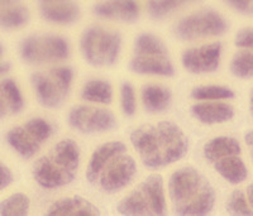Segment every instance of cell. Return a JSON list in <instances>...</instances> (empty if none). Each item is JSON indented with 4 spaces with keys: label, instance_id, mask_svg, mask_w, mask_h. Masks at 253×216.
<instances>
[{
    "label": "cell",
    "instance_id": "6da1fadb",
    "mask_svg": "<svg viewBox=\"0 0 253 216\" xmlns=\"http://www.w3.org/2000/svg\"><path fill=\"white\" fill-rule=\"evenodd\" d=\"M130 143L148 168L170 166L184 158L189 149L184 132L171 121L137 128L130 134Z\"/></svg>",
    "mask_w": 253,
    "mask_h": 216
},
{
    "label": "cell",
    "instance_id": "7a4b0ae2",
    "mask_svg": "<svg viewBox=\"0 0 253 216\" xmlns=\"http://www.w3.org/2000/svg\"><path fill=\"white\" fill-rule=\"evenodd\" d=\"M135 173L137 164L126 153V144L113 141L94 150L87 164L86 179L90 183L98 184L104 192L114 193L126 187Z\"/></svg>",
    "mask_w": 253,
    "mask_h": 216
},
{
    "label": "cell",
    "instance_id": "3957f363",
    "mask_svg": "<svg viewBox=\"0 0 253 216\" xmlns=\"http://www.w3.org/2000/svg\"><path fill=\"white\" fill-rule=\"evenodd\" d=\"M169 195L173 211L181 216L208 215L215 205L214 188L193 167H182L171 175Z\"/></svg>",
    "mask_w": 253,
    "mask_h": 216
},
{
    "label": "cell",
    "instance_id": "277c9868",
    "mask_svg": "<svg viewBox=\"0 0 253 216\" xmlns=\"http://www.w3.org/2000/svg\"><path fill=\"white\" fill-rule=\"evenodd\" d=\"M80 166V149L72 139H62L33 166V177L41 187H63L71 183Z\"/></svg>",
    "mask_w": 253,
    "mask_h": 216
},
{
    "label": "cell",
    "instance_id": "5b68a950",
    "mask_svg": "<svg viewBox=\"0 0 253 216\" xmlns=\"http://www.w3.org/2000/svg\"><path fill=\"white\" fill-rule=\"evenodd\" d=\"M126 216H162L166 214V195L161 175H151L118 204Z\"/></svg>",
    "mask_w": 253,
    "mask_h": 216
},
{
    "label": "cell",
    "instance_id": "8992f818",
    "mask_svg": "<svg viewBox=\"0 0 253 216\" xmlns=\"http://www.w3.org/2000/svg\"><path fill=\"white\" fill-rule=\"evenodd\" d=\"M80 49L84 60L95 67L113 66L122 49V36L101 26H91L83 32Z\"/></svg>",
    "mask_w": 253,
    "mask_h": 216
},
{
    "label": "cell",
    "instance_id": "52a82bcc",
    "mask_svg": "<svg viewBox=\"0 0 253 216\" xmlns=\"http://www.w3.org/2000/svg\"><path fill=\"white\" fill-rule=\"evenodd\" d=\"M72 78L74 71L70 67L60 66L47 72H35L31 81L41 104L49 109H56L69 95Z\"/></svg>",
    "mask_w": 253,
    "mask_h": 216
},
{
    "label": "cell",
    "instance_id": "ba28073f",
    "mask_svg": "<svg viewBox=\"0 0 253 216\" xmlns=\"http://www.w3.org/2000/svg\"><path fill=\"white\" fill-rule=\"evenodd\" d=\"M228 31L224 17L214 9H198L189 13L176 23L175 36L181 40H195L200 38L218 37Z\"/></svg>",
    "mask_w": 253,
    "mask_h": 216
},
{
    "label": "cell",
    "instance_id": "9c48e42d",
    "mask_svg": "<svg viewBox=\"0 0 253 216\" xmlns=\"http://www.w3.org/2000/svg\"><path fill=\"white\" fill-rule=\"evenodd\" d=\"M69 56L70 44L62 36H29L20 43V57L29 65L52 64L66 60Z\"/></svg>",
    "mask_w": 253,
    "mask_h": 216
},
{
    "label": "cell",
    "instance_id": "30bf717a",
    "mask_svg": "<svg viewBox=\"0 0 253 216\" xmlns=\"http://www.w3.org/2000/svg\"><path fill=\"white\" fill-rule=\"evenodd\" d=\"M52 136V125L42 118H32L23 125L13 128L6 142L22 158H31Z\"/></svg>",
    "mask_w": 253,
    "mask_h": 216
},
{
    "label": "cell",
    "instance_id": "8fae6325",
    "mask_svg": "<svg viewBox=\"0 0 253 216\" xmlns=\"http://www.w3.org/2000/svg\"><path fill=\"white\" fill-rule=\"evenodd\" d=\"M67 120L72 129L84 134L109 132L117 127V120L112 111L87 105H78L72 108Z\"/></svg>",
    "mask_w": 253,
    "mask_h": 216
},
{
    "label": "cell",
    "instance_id": "7c38bea8",
    "mask_svg": "<svg viewBox=\"0 0 253 216\" xmlns=\"http://www.w3.org/2000/svg\"><path fill=\"white\" fill-rule=\"evenodd\" d=\"M221 43L204 44L200 47L186 49L182 53L181 62L185 70L191 73H210L218 70L220 64Z\"/></svg>",
    "mask_w": 253,
    "mask_h": 216
},
{
    "label": "cell",
    "instance_id": "4fadbf2b",
    "mask_svg": "<svg viewBox=\"0 0 253 216\" xmlns=\"http://www.w3.org/2000/svg\"><path fill=\"white\" fill-rule=\"evenodd\" d=\"M92 14L104 20L133 23L141 15L138 0H100L92 6Z\"/></svg>",
    "mask_w": 253,
    "mask_h": 216
},
{
    "label": "cell",
    "instance_id": "5bb4252c",
    "mask_svg": "<svg viewBox=\"0 0 253 216\" xmlns=\"http://www.w3.org/2000/svg\"><path fill=\"white\" fill-rule=\"evenodd\" d=\"M42 19L52 24L70 26L76 23L81 9L76 0H36Z\"/></svg>",
    "mask_w": 253,
    "mask_h": 216
},
{
    "label": "cell",
    "instance_id": "9a60e30c",
    "mask_svg": "<svg viewBox=\"0 0 253 216\" xmlns=\"http://www.w3.org/2000/svg\"><path fill=\"white\" fill-rule=\"evenodd\" d=\"M130 71L138 75H152L171 77L175 67L169 55H135L129 62Z\"/></svg>",
    "mask_w": 253,
    "mask_h": 216
},
{
    "label": "cell",
    "instance_id": "2e32d148",
    "mask_svg": "<svg viewBox=\"0 0 253 216\" xmlns=\"http://www.w3.org/2000/svg\"><path fill=\"white\" fill-rule=\"evenodd\" d=\"M191 112L195 119L207 125L225 123L234 116L233 107L220 100L200 101L191 108Z\"/></svg>",
    "mask_w": 253,
    "mask_h": 216
},
{
    "label": "cell",
    "instance_id": "e0dca14e",
    "mask_svg": "<svg viewBox=\"0 0 253 216\" xmlns=\"http://www.w3.org/2000/svg\"><path fill=\"white\" fill-rule=\"evenodd\" d=\"M46 214L48 216H98L100 211L86 199L72 196L53 202Z\"/></svg>",
    "mask_w": 253,
    "mask_h": 216
},
{
    "label": "cell",
    "instance_id": "ac0fdd59",
    "mask_svg": "<svg viewBox=\"0 0 253 216\" xmlns=\"http://www.w3.org/2000/svg\"><path fill=\"white\" fill-rule=\"evenodd\" d=\"M28 20L29 10L23 0H0V28H22Z\"/></svg>",
    "mask_w": 253,
    "mask_h": 216
},
{
    "label": "cell",
    "instance_id": "d6986e66",
    "mask_svg": "<svg viewBox=\"0 0 253 216\" xmlns=\"http://www.w3.org/2000/svg\"><path fill=\"white\" fill-rule=\"evenodd\" d=\"M142 104L144 110L151 114H158L164 112L169 109L172 100V94L167 87L161 85H146L142 89Z\"/></svg>",
    "mask_w": 253,
    "mask_h": 216
},
{
    "label": "cell",
    "instance_id": "ffe728a7",
    "mask_svg": "<svg viewBox=\"0 0 253 216\" xmlns=\"http://www.w3.org/2000/svg\"><path fill=\"white\" fill-rule=\"evenodd\" d=\"M214 168L225 181L232 184L242 183L248 176L245 162L238 156H229L218 159L214 162Z\"/></svg>",
    "mask_w": 253,
    "mask_h": 216
},
{
    "label": "cell",
    "instance_id": "44dd1931",
    "mask_svg": "<svg viewBox=\"0 0 253 216\" xmlns=\"http://www.w3.org/2000/svg\"><path fill=\"white\" fill-rule=\"evenodd\" d=\"M241 145L234 138L230 137H216L208 142L204 147V156L209 162L214 163L218 159L229 156H239Z\"/></svg>",
    "mask_w": 253,
    "mask_h": 216
},
{
    "label": "cell",
    "instance_id": "7402d4cb",
    "mask_svg": "<svg viewBox=\"0 0 253 216\" xmlns=\"http://www.w3.org/2000/svg\"><path fill=\"white\" fill-rule=\"evenodd\" d=\"M81 99L92 104L109 105L113 101V87L105 80H90L81 90Z\"/></svg>",
    "mask_w": 253,
    "mask_h": 216
},
{
    "label": "cell",
    "instance_id": "603a6c76",
    "mask_svg": "<svg viewBox=\"0 0 253 216\" xmlns=\"http://www.w3.org/2000/svg\"><path fill=\"white\" fill-rule=\"evenodd\" d=\"M202 0H147V13L153 19H164L167 15L199 3Z\"/></svg>",
    "mask_w": 253,
    "mask_h": 216
},
{
    "label": "cell",
    "instance_id": "cb8c5ba5",
    "mask_svg": "<svg viewBox=\"0 0 253 216\" xmlns=\"http://www.w3.org/2000/svg\"><path fill=\"white\" fill-rule=\"evenodd\" d=\"M0 95L5 101L8 108L13 114H19L24 108V100L19 87L12 78H4L0 81Z\"/></svg>",
    "mask_w": 253,
    "mask_h": 216
},
{
    "label": "cell",
    "instance_id": "d4e9b609",
    "mask_svg": "<svg viewBox=\"0 0 253 216\" xmlns=\"http://www.w3.org/2000/svg\"><path fill=\"white\" fill-rule=\"evenodd\" d=\"M135 55H169L165 43L151 33H142L134 40Z\"/></svg>",
    "mask_w": 253,
    "mask_h": 216
},
{
    "label": "cell",
    "instance_id": "484cf974",
    "mask_svg": "<svg viewBox=\"0 0 253 216\" xmlns=\"http://www.w3.org/2000/svg\"><path fill=\"white\" fill-rule=\"evenodd\" d=\"M28 196L24 193H13L0 202V215L1 216H26L29 211Z\"/></svg>",
    "mask_w": 253,
    "mask_h": 216
},
{
    "label": "cell",
    "instance_id": "4316f807",
    "mask_svg": "<svg viewBox=\"0 0 253 216\" xmlns=\"http://www.w3.org/2000/svg\"><path fill=\"white\" fill-rule=\"evenodd\" d=\"M234 92L225 86L219 85H203L198 86L191 91V98L198 101H215L232 99Z\"/></svg>",
    "mask_w": 253,
    "mask_h": 216
},
{
    "label": "cell",
    "instance_id": "83f0119b",
    "mask_svg": "<svg viewBox=\"0 0 253 216\" xmlns=\"http://www.w3.org/2000/svg\"><path fill=\"white\" fill-rule=\"evenodd\" d=\"M230 71L236 77L252 78L253 77V52L242 51L234 55L230 62Z\"/></svg>",
    "mask_w": 253,
    "mask_h": 216
},
{
    "label": "cell",
    "instance_id": "f1b7e54d",
    "mask_svg": "<svg viewBox=\"0 0 253 216\" xmlns=\"http://www.w3.org/2000/svg\"><path fill=\"white\" fill-rule=\"evenodd\" d=\"M227 211L236 216H253V209L248 204L247 197L239 190L230 195L227 202Z\"/></svg>",
    "mask_w": 253,
    "mask_h": 216
},
{
    "label": "cell",
    "instance_id": "f546056e",
    "mask_svg": "<svg viewBox=\"0 0 253 216\" xmlns=\"http://www.w3.org/2000/svg\"><path fill=\"white\" fill-rule=\"evenodd\" d=\"M121 107L124 115L133 116L137 110L134 87L129 82H124L121 87Z\"/></svg>",
    "mask_w": 253,
    "mask_h": 216
},
{
    "label": "cell",
    "instance_id": "4dcf8cb0",
    "mask_svg": "<svg viewBox=\"0 0 253 216\" xmlns=\"http://www.w3.org/2000/svg\"><path fill=\"white\" fill-rule=\"evenodd\" d=\"M234 44L239 48L253 49V28L241 29L234 38Z\"/></svg>",
    "mask_w": 253,
    "mask_h": 216
},
{
    "label": "cell",
    "instance_id": "1f68e13d",
    "mask_svg": "<svg viewBox=\"0 0 253 216\" xmlns=\"http://www.w3.org/2000/svg\"><path fill=\"white\" fill-rule=\"evenodd\" d=\"M230 8L246 15H253V0H224Z\"/></svg>",
    "mask_w": 253,
    "mask_h": 216
},
{
    "label": "cell",
    "instance_id": "d6a6232c",
    "mask_svg": "<svg viewBox=\"0 0 253 216\" xmlns=\"http://www.w3.org/2000/svg\"><path fill=\"white\" fill-rule=\"evenodd\" d=\"M13 182L12 171L6 167L5 164L0 162V191L5 190Z\"/></svg>",
    "mask_w": 253,
    "mask_h": 216
},
{
    "label": "cell",
    "instance_id": "836d02e7",
    "mask_svg": "<svg viewBox=\"0 0 253 216\" xmlns=\"http://www.w3.org/2000/svg\"><path fill=\"white\" fill-rule=\"evenodd\" d=\"M247 201L250 204L251 208L253 209V183H251L247 187Z\"/></svg>",
    "mask_w": 253,
    "mask_h": 216
},
{
    "label": "cell",
    "instance_id": "e575fe53",
    "mask_svg": "<svg viewBox=\"0 0 253 216\" xmlns=\"http://www.w3.org/2000/svg\"><path fill=\"white\" fill-rule=\"evenodd\" d=\"M6 110H8V108H6L5 101L3 100V98H1V95H0V119L5 116Z\"/></svg>",
    "mask_w": 253,
    "mask_h": 216
},
{
    "label": "cell",
    "instance_id": "d590c367",
    "mask_svg": "<svg viewBox=\"0 0 253 216\" xmlns=\"http://www.w3.org/2000/svg\"><path fill=\"white\" fill-rule=\"evenodd\" d=\"M9 70H10V65L6 64V62H0V76L6 73Z\"/></svg>",
    "mask_w": 253,
    "mask_h": 216
},
{
    "label": "cell",
    "instance_id": "8d00e7d4",
    "mask_svg": "<svg viewBox=\"0 0 253 216\" xmlns=\"http://www.w3.org/2000/svg\"><path fill=\"white\" fill-rule=\"evenodd\" d=\"M245 141L248 145H253V132H250L246 134L245 137Z\"/></svg>",
    "mask_w": 253,
    "mask_h": 216
},
{
    "label": "cell",
    "instance_id": "74e56055",
    "mask_svg": "<svg viewBox=\"0 0 253 216\" xmlns=\"http://www.w3.org/2000/svg\"><path fill=\"white\" fill-rule=\"evenodd\" d=\"M250 109H251V112H252V115H253V90H252V92H251V101H250Z\"/></svg>",
    "mask_w": 253,
    "mask_h": 216
},
{
    "label": "cell",
    "instance_id": "f35d334b",
    "mask_svg": "<svg viewBox=\"0 0 253 216\" xmlns=\"http://www.w3.org/2000/svg\"><path fill=\"white\" fill-rule=\"evenodd\" d=\"M3 55H4V47H3V44L0 43V58L3 57Z\"/></svg>",
    "mask_w": 253,
    "mask_h": 216
},
{
    "label": "cell",
    "instance_id": "ab89813d",
    "mask_svg": "<svg viewBox=\"0 0 253 216\" xmlns=\"http://www.w3.org/2000/svg\"><path fill=\"white\" fill-rule=\"evenodd\" d=\"M251 158H252V163H253V149H252V152H251Z\"/></svg>",
    "mask_w": 253,
    "mask_h": 216
}]
</instances>
